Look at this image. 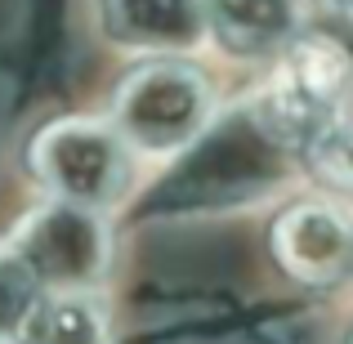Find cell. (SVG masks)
Wrapping results in <instances>:
<instances>
[{
    "label": "cell",
    "instance_id": "cell-1",
    "mask_svg": "<svg viewBox=\"0 0 353 344\" xmlns=\"http://www.w3.org/2000/svg\"><path fill=\"white\" fill-rule=\"evenodd\" d=\"M353 103V59L327 36H300L277 54L273 77L250 103L255 125L282 152H304L318 134L349 117Z\"/></svg>",
    "mask_w": 353,
    "mask_h": 344
},
{
    "label": "cell",
    "instance_id": "cell-2",
    "mask_svg": "<svg viewBox=\"0 0 353 344\" xmlns=\"http://www.w3.org/2000/svg\"><path fill=\"white\" fill-rule=\"evenodd\" d=\"M210 85L197 68L157 59L134 68L112 94V130L143 152H179L210 125Z\"/></svg>",
    "mask_w": 353,
    "mask_h": 344
},
{
    "label": "cell",
    "instance_id": "cell-3",
    "mask_svg": "<svg viewBox=\"0 0 353 344\" xmlns=\"http://www.w3.org/2000/svg\"><path fill=\"white\" fill-rule=\"evenodd\" d=\"M27 165L54 192V201H72L99 215L130 188V148L112 125L85 117L45 125L27 148Z\"/></svg>",
    "mask_w": 353,
    "mask_h": 344
},
{
    "label": "cell",
    "instance_id": "cell-4",
    "mask_svg": "<svg viewBox=\"0 0 353 344\" xmlns=\"http://www.w3.org/2000/svg\"><path fill=\"white\" fill-rule=\"evenodd\" d=\"M9 250L45 295L90 291L103 282L112 264V232L99 210L72 206V201H45L18 224Z\"/></svg>",
    "mask_w": 353,
    "mask_h": 344
},
{
    "label": "cell",
    "instance_id": "cell-5",
    "mask_svg": "<svg viewBox=\"0 0 353 344\" xmlns=\"http://www.w3.org/2000/svg\"><path fill=\"white\" fill-rule=\"evenodd\" d=\"M268 241L282 273L300 286L331 291L353 277V224L327 201H295L273 219Z\"/></svg>",
    "mask_w": 353,
    "mask_h": 344
},
{
    "label": "cell",
    "instance_id": "cell-6",
    "mask_svg": "<svg viewBox=\"0 0 353 344\" xmlns=\"http://www.w3.org/2000/svg\"><path fill=\"white\" fill-rule=\"evenodd\" d=\"M210 36L237 59H268L300 41V0H201Z\"/></svg>",
    "mask_w": 353,
    "mask_h": 344
},
{
    "label": "cell",
    "instance_id": "cell-7",
    "mask_svg": "<svg viewBox=\"0 0 353 344\" xmlns=\"http://www.w3.org/2000/svg\"><path fill=\"white\" fill-rule=\"evenodd\" d=\"M108 32L143 50H188L201 41V0H103Z\"/></svg>",
    "mask_w": 353,
    "mask_h": 344
},
{
    "label": "cell",
    "instance_id": "cell-8",
    "mask_svg": "<svg viewBox=\"0 0 353 344\" xmlns=\"http://www.w3.org/2000/svg\"><path fill=\"white\" fill-rule=\"evenodd\" d=\"M14 344H112V322L99 295L59 291L36 300Z\"/></svg>",
    "mask_w": 353,
    "mask_h": 344
},
{
    "label": "cell",
    "instance_id": "cell-9",
    "mask_svg": "<svg viewBox=\"0 0 353 344\" xmlns=\"http://www.w3.org/2000/svg\"><path fill=\"white\" fill-rule=\"evenodd\" d=\"M41 286H36V277L27 273L23 264H18L14 250H0V344H14L18 331H23V322L32 318L36 300H41Z\"/></svg>",
    "mask_w": 353,
    "mask_h": 344
},
{
    "label": "cell",
    "instance_id": "cell-10",
    "mask_svg": "<svg viewBox=\"0 0 353 344\" xmlns=\"http://www.w3.org/2000/svg\"><path fill=\"white\" fill-rule=\"evenodd\" d=\"M304 161H309V170L318 174L327 188L353 197V117L336 121L327 134L313 139V143L304 148Z\"/></svg>",
    "mask_w": 353,
    "mask_h": 344
},
{
    "label": "cell",
    "instance_id": "cell-11",
    "mask_svg": "<svg viewBox=\"0 0 353 344\" xmlns=\"http://www.w3.org/2000/svg\"><path fill=\"white\" fill-rule=\"evenodd\" d=\"M322 5H327L331 14H340L345 23H353V0H322Z\"/></svg>",
    "mask_w": 353,
    "mask_h": 344
},
{
    "label": "cell",
    "instance_id": "cell-12",
    "mask_svg": "<svg viewBox=\"0 0 353 344\" xmlns=\"http://www.w3.org/2000/svg\"><path fill=\"white\" fill-rule=\"evenodd\" d=\"M345 344H353V327H349V336H345Z\"/></svg>",
    "mask_w": 353,
    "mask_h": 344
}]
</instances>
